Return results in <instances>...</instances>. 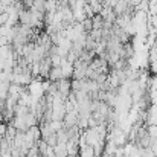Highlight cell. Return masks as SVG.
Masks as SVG:
<instances>
[{"mask_svg":"<svg viewBox=\"0 0 157 157\" xmlns=\"http://www.w3.org/2000/svg\"><path fill=\"white\" fill-rule=\"evenodd\" d=\"M8 21H9V14H8V12L0 14V26H6Z\"/></svg>","mask_w":157,"mask_h":157,"instance_id":"obj_2","label":"cell"},{"mask_svg":"<svg viewBox=\"0 0 157 157\" xmlns=\"http://www.w3.org/2000/svg\"><path fill=\"white\" fill-rule=\"evenodd\" d=\"M140 2H142V0H130V5H131L133 8H136V6H137Z\"/></svg>","mask_w":157,"mask_h":157,"instance_id":"obj_4","label":"cell"},{"mask_svg":"<svg viewBox=\"0 0 157 157\" xmlns=\"http://www.w3.org/2000/svg\"><path fill=\"white\" fill-rule=\"evenodd\" d=\"M0 3H2V5H5V6H9V5H14V3H15V0H0Z\"/></svg>","mask_w":157,"mask_h":157,"instance_id":"obj_3","label":"cell"},{"mask_svg":"<svg viewBox=\"0 0 157 157\" xmlns=\"http://www.w3.org/2000/svg\"><path fill=\"white\" fill-rule=\"evenodd\" d=\"M51 58V63H52V67H61V64H63V56H59V55H52V56H49Z\"/></svg>","mask_w":157,"mask_h":157,"instance_id":"obj_1","label":"cell"}]
</instances>
